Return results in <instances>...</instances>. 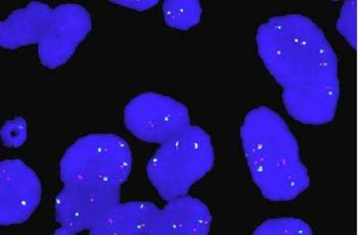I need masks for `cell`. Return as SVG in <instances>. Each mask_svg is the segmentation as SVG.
Returning a JSON list of instances; mask_svg holds the SVG:
<instances>
[{"instance_id": "cell-10", "label": "cell", "mask_w": 358, "mask_h": 235, "mask_svg": "<svg viewBox=\"0 0 358 235\" xmlns=\"http://www.w3.org/2000/svg\"><path fill=\"white\" fill-rule=\"evenodd\" d=\"M158 208L149 201L115 204L94 226L92 235H152Z\"/></svg>"}, {"instance_id": "cell-5", "label": "cell", "mask_w": 358, "mask_h": 235, "mask_svg": "<svg viewBox=\"0 0 358 235\" xmlns=\"http://www.w3.org/2000/svg\"><path fill=\"white\" fill-rule=\"evenodd\" d=\"M132 154L122 137L90 134L81 137L66 150L59 163V178L121 186L131 172Z\"/></svg>"}, {"instance_id": "cell-1", "label": "cell", "mask_w": 358, "mask_h": 235, "mask_svg": "<svg viewBox=\"0 0 358 235\" xmlns=\"http://www.w3.org/2000/svg\"><path fill=\"white\" fill-rule=\"evenodd\" d=\"M256 41L289 116L305 125L333 121L340 97L338 59L322 29L305 15H280L259 26Z\"/></svg>"}, {"instance_id": "cell-8", "label": "cell", "mask_w": 358, "mask_h": 235, "mask_svg": "<svg viewBox=\"0 0 358 235\" xmlns=\"http://www.w3.org/2000/svg\"><path fill=\"white\" fill-rule=\"evenodd\" d=\"M41 201L38 176L21 159L0 164V224L17 225L27 221Z\"/></svg>"}, {"instance_id": "cell-7", "label": "cell", "mask_w": 358, "mask_h": 235, "mask_svg": "<svg viewBox=\"0 0 358 235\" xmlns=\"http://www.w3.org/2000/svg\"><path fill=\"white\" fill-rule=\"evenodd\" d=\"M126 128L139 141L163 144L191 125L189 108L180 101L145 92L132 99L124 110Z\"/></svg>"}, {"instance_id": "cell-11", "label": "cell", "mask_w": 358, "mask_h": 235, "mask_svg": "<svg viewBox=\"0 0 358 235\" xmlns=\"http://www.w3.org/2000/svg\"><path fill=\"white\" fill-rule=\"evenodd\" d=\"M163 13L168 26L179 30H189L200 22L202 8L198 0H167L163 4Z\"/></svg>"}, {"instance_id": "cell-12", "label": "cell", "mask_w": 358, "mask_h": 235, "mask_svg": "<svg viewBox=\"0 0 358 235\" xmlns=\"http://www.w3.org/2000/svg\"><path fill=\"white\" fill-rule=\"evenodd\" d=\"M313 229L304 221L295 218L271 219L265 221L254 232L255 235L313 234Z\"/></svg>"}, {"instance_id": "cell-2", "label": "cell", "mask_w": 358, "mask_h": 235, "mask_svg": "<svg viewBox=\"0 0 358 235\" xmlns=\"http://www.w3.org/2000/svg\"><path fill=\"white\" fill-rule=\"evenodd\" d=\"M241 137L252 178L265 199L292 201L309 187L310 176L297 139L275 111L266 106L250 111Z\"/></svg>"}, {"instance_id": "cell-15", "label": "cell", "mask_w": 358, "mask_h": 235, "mask_svg": "<svg viewBox=\"0 0 358 235\" xmlns=\"http://www.w3.org/2000/svg\"><path fill=\"white\" fill-rule=\"evenodd\" d=\"M115 3H120L141 12V10H148V8L156 6L158 1H115Z\"/></svg>"}, {"instance_id": "cell-9", "label": "cell", "mask_w": 358, "mask_h": 235, "mask_svg": "<svg viewBox=\"0 0 358 235\" xmlns=\"http://www.w3.org/2000/svg\"><path fill=\"white\" fill-rule=\"evenodd\" d=\"M211 224V213L203 201L182 196L157 211L152 235H207Z\"/></svg>"}, {"instance_id": "cell-13", "label": "cell", "mask_w": 358, "mask_h": 235, "mask_svg": "<svg viewBox=\"0 0 358 235\" xmlns=\"http://www.w3.org/2000/svg\"><path fill=\"white\" fill-rule=\"evenodd\" d=\"M337 29L355 50L357 48V1L349 0L342 6Z\"/></svg>"}, {"instance_id": "cell-14", "label": "cell", "mask_w": 358, "mask_h": 235, "mask_svg": "<svg viewBox=\"0 0 358 235\" xmlns=\"http://www.w3.org/2000/svg\"><path fill=\"white\" fill-rule=\"evenodd\" d=\"M1 138L8 148H19L27 139V123L22 117L6 122L1 129Z\"/></svg>"}, {"instance_id": "cell-4", "label": "cell", "mask_w": 358, "mask_h": 235, "mask_svg": "<svg viewBox=\"0 0 358 235\" xmlns=\"http://www.w3.org/2000/svg\"><path fill=\"white\" fill-rule=\"evenodd\" d=\"M215 161L209 134L189 125L161 144L147 165V174L166 201L187 196L194 183L206 176Z\"/></svg>"}, {"instance_id": "cell-6", "label": "cell", "mask_w": 358, "mask_h": 235, "mask_svg": "<svg viewBox=\"0 0 358 235\" xmlns=\"http://www.w3.org/2000/svg\"><path fill=\"white\" fill-rule=\"evenodd\" d=\"M121 186L90 181L64 183L55 199V220L61 228L55 234L73 235L90 230L115 204L120 203Z\"/></svg>"}, {"instance_id": "cell-3", "label": "cell", "mask_w": 358, "mask_h": 235, "mask_svg": "<svg viewBox=\"0 0 358 235\" xmlns=\"http://www.w3.org/2000/svg\"><path fill=\"white\" fill-rule=\"evenodd\" d=\"M92 29V15L79 4L52 8L30 2L1 22L0 44L6 50L36 44L42 65L54 70L69 61Z\"/></svg>"}]
</instances>
